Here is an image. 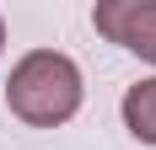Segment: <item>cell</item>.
Segmentation results:
<instances>
[{"label":"cell","mask_w":156,"mask_h":150,"mask_svg":"<svg viewBox=\"0 0 156 150\" xmlns=\"http://www.w3.org/2000/svg\"><path fill=\"white\" fill-rule=\"evenodd\" d=\"M92 27L108 43L140 54L145 64H156V0H97Z\"/></svg>","instance_id":"cell-2"},{"label":"cell","mask_w":156,"mask_h":150,"mask_svg":"<svg viewBox=\"0 0 156 150\" xmlns=\"http://www.w3.org/2000/svg\"><path fill=\"white\" fill-rule=\"evenodd\" d=\"M119 113H124V129L140 139V145H156V75L151 80H135V86L124 91Z\"/></svg>","instance_id":"cell-3"},{"label":"cell","mask_w":156,"mask_h":150,"mask_svg":"<svg viewBox=\"0 0 156 150\" xmlns=\"http://www.w3.org/2000/svg\"><path fill=\"white\" fill-rule=\"evenodd\" d=\"M0 54H5V22H0Z\"/></svg>","instance_id":"cell-4"},{"label":"cell","mask_w":156,"mask_h":150,"mask_svg":"<svg viewBox=\"0 0 156 150\" xmlns=\"http://www.w3.org/2000/svg\"><path fill=\"white\" fill-rule=\"evenodd\" d=\"M5 107L32 129H59L81 113V70L59 48H32L11 64Z\"/></svg>","instance_id":"cell-1"}]
</instances>
